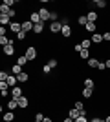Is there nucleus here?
<instances>
[{
    "label": "nucleus",
    "mask_w": 110,
    "mask_h": 122,
    "mask_svg": "<svg viewBox=\"0 0 110 122\" xmlns=\"http://www.w3.org/2000/svg\"><path fill=\"white\" fill-rule=\"evenodd\" d=\"M73 49H75V53H81V51H83V46H81V42L73 44Z\"/></svg>",
    "instance_id": "obj_37"
},
{
    "label": "nucleus",
    "mask_w": 110,
    "mask_h": 122,
    "mask_svg": "<svg viewBox=\"0 0 110 122\" xmlns=\"http://www.w3.org/2000/svg\"><path fill=\"white\" fill-rule=\"evenodd\" d=\"M59 22H61V24H63V25H70V22H72V20H70L68 16H63V18H61V20H59Z\"/></svg>",
    "instance_id": "obj_35"
},
{
    "label": "nucleus",
    "mask_w": 110,
    "mask_h": 122,
    "mask_svg": "<svg viewBox=\"0 0 110 122\" xmlns=\"http://www.w3.org/2000/svg\"><path fill=\"white\" fill-rule=\"evenodd\" d=\"M66 117L73 118V120H77V118L81 117V111H79V109H75V107H70V109H68V115H66Z\"/></svg>",
    "instance_id": "obj_15"
},
{
    "label": "nucleus",
    "mask_w": 110,
    "mask_h": 122,
    "mask_svg": "<svg viewBox=\"0 0 110 122\" xmlns=\"http://www.w3.org/2000/svg\"><path fill=\"white\" fill-rule=\"evenodd\" d=\"M44 27H46V22H39V24L33 25V33H35V35H42V33H44Z\"/></svg>",
    "instance_id": "obj_8"
},
{
    "label": "nucleus",
    "mask_w": 110,
    "mask_h": 122,
    "mask_svg": "<svg viewBox=\"0 0 110 122\" xmlns=\"http://www.w3.org/2000/svg\"><path fill=\"white\" fill-rule=\"evenodd\" d=\"M53 69L50 66H48V64H44V66H42V73H44V75H50V73H52Z\"/></svg>",
    "instance_id": "obj_34"
},
{
    "label": "nucleus",
    "mask_w": 110,
    "mask_h": 122,
    "mask_svg": "<svg viewBox=\"0 0 110 122\" xmlns=\"http://www.w3.org/2000/svg\"><path fill=\"white\" fill-rule=\"evenodd\" d=\"M26 36H28L26 31H20V33H17V35H15V38H17L18 42H22V40H26Z\"/></svg>",
    "instance_id": "obj_32"
},
{
    "label": "nucleus",
    "mask_w": 110,
    "mask_h": 122,
    "mask_svg": "<svg viewBox=\"0 0 110 122\" xmlns=\"http://www.w3.org/2000/svg\"><path fill=\"white\" fill-rule=\"evenodd\" d=\"M61 31H63V24H61V22H50V33L57 35Z\"/></svg>",
    "instance_id": "obj_4"
},
{
    "label": "nucleus",
    "mask_w": 110,
    "mask_h": 122,
    "mask_svg": "<svg viewBox=\"0 0 110 122\" xmlns=\"http://www.w3.org/2000/svg\"><path fill=\"white\" fill-rule=\"evenodd\" d=\"M11 16H7V15H0V25H2V27H6V25H7V27H9L11 25Z\"/></svg>",
    "instance_id": "obj_16"
},
{
    "label": "nucleus",
    "mask_w": 110,
    "mask_h": 122,
    "mask_svg": "<svg viewBox=\"0 0 110 122\" xmlns=\"http://www.w3.org/2000/svg\"><path fill=\"white\" fill-rule=\"evenodd\" d=\"M15 120V113L13 111H6L4 113V122H13Z\"/></svg>",
    "instance_id": "obj_26"
},
{
    "label": "nucleus",
    "mask_w": 110,
    "mask_h": 122,
    "mask_svg": "<svg viewBox=\"0 0 110 122\" xmlns=\"http://www.w3.org/2000/svg\"><path fill=\"white\" fill-rule=\"evenodd\" d=\"M24 55H26V58L29 60V64H33V62L37 60V56H39V51H37L35 46H28L26 49H24Z\"/></svg>",
    "instance_id": "obj_1"
},
{
    "label": "nucleus",
    "mask_w": 110,
    "mask_h": 122,
    "mask_svg": "<svg viewBox=\"0 0 110 122\" xmlns=\"http://www.w3.org/2000/svg\"><path fill=\"white\" fill-rule=\"evenodd\" d=\"M46 64H48L50 67H52V69H57V67H59V60H57V58H50V60H48Z\"/></svg>",
    "instance_id": "obj_29"
},
{
    "label": "nucleus",
    "mask_w": 110,
    "mask_h": 122,
    "mask_svg": "<svg viewBox=\"0 0 110 122\" xmlns=\"http://www.w3.org/2000/svg\"><path fill=\"white\" fill-rule=\"evenodd\" d=\"M20 73H24V67H22L20 64H17V62H15V64H11V75H17V76H18Z\"/></svg>",
    "instance_id": "obj_10"
},
{
    "label": "nucleus",
    "mask_w": 110,
    "mask_h": 122,
    "mask_svg": "<svg viewBox=\"0 0 110 122\" xmlns=\"http://www.w3.org/2000/svg\"><path fill=\"white\" fill-rule=\"evenodd\" d=\"M2 53H4V56H13L15 55V44H7V46L2 47Z\"/></svg>",
    "instance_id": "obj_5"
},
{
    "label": "nucleus",
    "mask_w": 110,
    "mask_h": 122,
    "mask_svg": "<svg viewBox=\"0 0 110 122\" xmlns=\"http://www.w3.org/2000/svg\"><path fill=\"white\" fill-rule=\"evenodd\" d=\"M75 122H90V120H88V117H79Z\"/></svg>",
    "instance_id": "obj_44"
},
{
    "label": "nucleus",
    "mask_w": 110,
    "mask_h": 122,
    "mask_svg": "<svg viewBox=\"0 0 110 122\" xmlns=\"http://www.w3.org/2000/svg\"><path fill=\"white\" fill-rule=\"evenodd\" d=\"M84 31H86V33H92V35L97 33V22H88V24L84 25Z\"/></svg>",
    "instance_id": "obj_7"
},
{
    "label": "nucleus",
    "mask_w": 110,
    "mask_h": 122,
    "mask_svg": "<svg viewBox=\"0 0 110 122\" xmlns=\"http://www.w3.org/2000/svg\"><path fill=\"white\" fill-rule=\"evenodd\" d=\"M20 97H24V89H22L20 86L11 87V98H13V100H18Z\"/></svg>",
    "instance_id": "obj_2"
},
{
    "label": "nucleus",
    "mask_w": 110,
    "mask_h": 122,
    "mask_svg": "<svg viewBox=\"0 0 110 122\" xmlns=\"http://www.w3.org/2000/svg\"><path fill=\"white\" fill-rule=\"evenodd\" d=\"M103 42H110V31H105V33H103Z\"/></svg>",
    "instance_id": "obj_38"
},
{
    "label": "nucleus",
    "mask_w": 110,
    "mask_h": 122,
    "mask_svg": "<svg viewBox=\"0 0 110 122\" xmlns=\"http://www.w3.org/2000/svg\"><path fill=\"white\" fill-rule=\"evenodd\" d=\"M7 16H11V20H15V18H17V11H15V9H9Z\"/></svg>",
    "instance_id": "obj_40"
},
{
    "label": "nucleus",
    "mask_w": 110,
    "mask_h": 122,
    "mask_svg": "<svg viewBox=\"0 0 110 122\" xmlns=\"http://www.w3.org/2000/svg\"><path fill=\"white\" fill-rule=\"evenodd\" d=\"M6 106H7V109H9V111H15V109H20V107H18V100H13V98H9Z\"/></svg>",
    "instance_id": "obj_18"
},
{
    "label": "nucleus",
    "mask_w": 110,
    "mask_h": 122,
    "mask_svg": "<svg viewBox=\"0 0 110 122\" xmlns=\"http://www.w3.org/2000/svg\"><path fill=\"white\" fill-rule=\"evenodd\" d=\"M42 122H53V118L52 117H44V120H42Z\"/></svg>",
    "instance_id": "obj_47"
},
{
    "label": "nucleus",
    "mask_w": 110,
    "mask_h": 122,
    "mask_svg": "<svg viewBox=\"0 0 110 122\" xmlns=\"http://www.w3.org/2000/svg\"><path fill=\"white\" fill-rule=\"evenodd\" d=\"M44 117H46V115H42V113H37V115H35V120L42 122V120H44Z\"/></svg>",
    "instance_id": "obj_41"
},
{
    "label": "nucleus",
    "mask_w": 110,
    "mask_h": 122,
    "mask_svg": "<svg viewBox=\"0 0 110 122\" xmlns=\"http://www.w3.org/2000/svg\"><path fill=\"white\" fill-rule=\"evenodd\" d=\"M33 122H39V120H33Z\"/></svg>",
    "instance_id": "obj_49"
},
{
    "label": "nucleus",
    "mask_w": 110,
    "mask_h": 122,
    "mask_svg": "<svg viewBox=\"0 0 110 122\" xmlns=\"http://www.w3.org/2000/svg\"><path fill=\"white\" fill-rule=\"evenodd\" d=\"M73 107H75V109H79V111H81V109H86V107H84V104L81 100H75V104H73Z\"/></svg>",
    "instance_id": "obj_33"
},
{
    "label": "nucleus",
    "mask_w": 110,
    "mask_h": 122,
    "mask_svg": "<svg viewBox=\"0 0 110 122\" xmlns=\"http://www.w3.org/2000/svg\"><path fill=\"white\" fill-rule=\"evenodd\" d=\"M90 122H105V118H101V117H92V120Z\"/></svg>",
    "instance_id": "obj_42"
},
{
    "label": "nucleus",
    "mask_w": 110,
    "mask_h": 122,
    "mask_svg": "<svg viewBox=\"0 0 110 122\" xmlns=\"http://www.w3.org/2000/svg\"><path fill=\"white\" fill-rule=\"evenodd\" d=\"M84 87H88V89H95V80H94V76H86L83 80Z\"/></svg>",
    "instance_id": "obj_13"
},
{
    "label": "nucleus",
    "mask_w": 110,
    "mask_h": 122,
    "mask_svg": "<svg viewBox=\"0 0 110 122\" xmlns=\"http://www.w3.org/2000/svg\"><path fill=\"white\" fill-rule=\"evenodd\" d=\"M7 86H9V87L18 86V78H17V75H9V78H7Z\"/></svg>",
    "instance_id": "obj_22"
},
{
    "label": "nucleus",
    "mask_w": 110,
    "mask_h": 122,
    "mask_svg": "<svg viewBox=\"0 0 110 122\" xmlns=\"http://www.w3.org/2000/svg\"><path fill=\"white\" fill-rule=\"evenodd\" d=\"M39 15H41V20H42V22H48V20H50V15H52V13H50L46 7H41V9H39Z\"/></svg>",
    "instance_id": "obj_12"
},
{
    "label": "nucleus",
    "mask_w": 110,
    "mask_h": 122,
    "mask_svg": "<svg viewBox=\"0 0 110 122\" xmlns=\"http://www.w3.org/2000/svg\"><path fill=\"white\" fill-rule=\"evenodd\" d=\"M105 64H106V69H110V58H108V56L105 58Z\"/></svg>",
    "instance_id": "obj_45"
},
{
    "label": "nucleus",
    "mask_w": 110,
    "mask_h": 122,
    "mask_svg": "<svg viewBox=\"0 0 110 122\" xmlns=\"http://www.w3.org/2000/svg\"><path fill=\"white\" fill-rule=\"evenodd\" d=\"M22 31H26V33L33 31V24L29 20H22Z\"/></svg>",
    "instance_id": "obj_23"
},
{
    "label": "nucleus",
    "mask_w": 110,
    "mask_h": 122,
    "mask_svg": "<svg viewBox=\"0 0 110 122\" xmlns=\"http://www.w3.org/2000/svg\"><path fill=\"white\" fill-rule=\"evenodd\" d=\"M28 20L31 22L33 25H35V24H39V22H42V20H41V15H39V11H31V13H29V18H28Z\"/></svg>",
    "instance_id": "obj_6"
},
{
    "label": "nucleus",
    "mask_w": 110,
    "mask_h": 122,
    "mask_svg": "<svg viewBox=\"0 0 110 122\" xmlns=\"http://www.w3.org/2000/svg\"><path fill=\"white\" fill-rule=\"evenodd\" d=\"M6 33H7V29H6V27H2V25H0V36H7V35H6Z\"/></svg>",
    "instance_id": "obj_43"
},
{
    "label": "nucleus",
    "mask_w": 110,
    "mask_h": 122,
    "mask_svg": "<svg viewBox=\"0 0 110 122\" xmlns=\"http://www.w3.org/2000/svg\"><path fill=\"white\" fill-rule=\"evenodd\" d=\"M17 78H18V84H26V82H29V73L24 71V73H20V75L17 76Z\"/></svg>",
    "instance_id": "obj_21"
},
{
    "label": "nucleus",
    "mask_w": 110,
    "mask_h": 122,
    "mask_svg": "<svg viewBox=\"0 0 110 122\" xmlns=\"http://www.w3.org/2000/svg\"><path fill=\"white\" fill-rule=\"evenodd\" d=\"M92 4H94L97 9H106V7H108L106 0H92Z\"/></svg>",
    "instance_id": "obj_19"
},
{
    "label": "nucleus",
    "mask_w": 110,
    "mask_h": 122,
    "mask_svg": "<svg viewBox=\"0 0 110 122\" xmlns=\"http://www.w3.org/2000/svg\"><path fill=\"white\" fill-rule=\"evenodd\" d=\"M97 69H99V71H105V69H106V64H105V60H101V62H99Z\"/></svg>",
    "instance_id": "obj_39"
},
{
    "label": "nucleus",
    "mask_w": 110,
    "mask_h": 122,
    "mask_svg": "<svg viewBox=\"0 0 110 122\" xmlns=\"http://www.w3.org/2000/svg\"><path fill=\"white\" fill-rule=\"evenodd\" d=\"M9 31L13 33V35H17V33H20L22 31V20H13L9 25Z\"/></svg>",
    "instance_id": "obj_3"
},
{
    "label": "nucleus",
    "mask_w": 110,
    "mask_h": 122,
    "mask_svg": "<svg viewBox=\"0 0 110 122\" xmlns=\"http://www.w3.org/2000/svg\"><path fill=\"white\" fill-rule=\"evenodd\" d=\"M77 24H79V25H83V27L88 24V18H86V15H79V16H77Z\"/></svg>",
    "instance_id": "obj_28"
},
{
    "label": "nucleus",
    "mask_w": 110,
    "mask_h": 122,
    "mask_svg": "<svg viewBox=\"0 0 110 122\" xmlns=\"http://www.w3.org/2000/svg\"><path fill=\"white\" fill-rule=\"evenodd\" d=\"M81 95H83L84 98H92V97H94V89H88V87H83V89H81Z\"/></svg>",
    "instance_id": "obj_24"
},
{
    "label": "nucleus",
    "mask_w": 110,
    "mask_h": 122,
    "mask_svg": "<svg viewBox=\"0 0 110 122\" xmlns=\"http://www.w3.org/2000/svg\"><path fill=\"white\" fill-rule=\"evenodd\" d=\"M63 122H75V120H73V118H70V117H64Z\"/></svg>",
    "instance_id": "obj_46"
},
{
    "label": "nucleus",
    "mask_w": 110,
    "mask_h": 122,
    "mask_svg": "<svg viewBox=\"0 0 110 122\" xmlns=\"http://www.w3.org/2000/svg\"><path fill=\"white\" fill-rule=\"evenodd\" d=\"M17 64H20V66L24 67V66H28V64H29V60L26 58V55H20L18 58H17Z\"/></svg>",
    "instance_id": "obj_27"
},
{
    "label": "nucleus",
    "mask_w": 110,
    "mask_h": 122,
    "mask_svg": "<svg viewBox=\"0 0 110 122\" xmlns=\"http://www.w3.org/2000/svg\"><path fill=\"white\" fill-rule=\"evenodd\" d=\"M90 40H92V44H95V46H101V44H103V33H94Z\"/></svg>",
    "instance_id": "obj_9"
},
{
    "label": "nucleus",
    "mask_w": 110,
    "mask_h": 122,
    "mask_svg": "<svg viewBox=\"0 0 110 122\" xmlns=\"http://www.w3.org/2000/svg\"><path fill=\"white\" fill-rule=\"evenodd\" d=\"M99 58H97V56H90V60L86 62V64H88V67H92V69H97V66H99Z\"/></svg>",
    "instance_id": "obj_17"
},
{
    "label": "nucleus",
    "mask_w": 110,
    "mask_h": 122,
    "mask_svg": "<svg viewBox=\"0 0 110 122\" xmlns=\"http://www.w3.org/2000/svg\"><path fill=\"white\" fill-rule=\"evenodd\" d=\"M81 46H83V49H90V47H92V40H90V38H83V40H81Z\"/></svg>",
    "instance_id": "obj_30"
},
{
    "label": "nucleus",
    "mask_w": 110,
    "mask_h": 122,
    "mask_svg": "<svg viewBox=\"0 0 110 122\" xmlns=\"http://www.w3.org/2000/svg\"><path fill=\"white\" fill-rule=\"evenodd\" d=\"M79 58H81V60H86V62H88V60H90V49H83L81 53H79Z\"/></svg>",
    "instance_id": "obj_25"
},
{
    "label": "nucleus",
    "mask_w": 110,
    "mask_h": 122,
    "mask_svg": "<svg viewBox=\"0 0 110 122\" xmlns=\"http://www.w3.org/2000/svg\"><path fill=\"white\" fill-rule=\"evenodd\" d=\"M86 18H88V22H97L99 20V13L94 9H90L88 13H86Z\"/></svg>",
    "instance_id": "obj_11"
},
{
    "label": "nucleus",
    "mask_w": 110,
    "mask_h": 122,
    "mask_svg": "<svg viewBox=\"0 0 110 122\" xmlns=\"http://www.w3.org/2000/svg\"><path fill=\"white\" fill-rule=\"evenodd\" d=\"M9 75H11V73H7L6 69H2V71H0V82H7Z\"/></svg>",
    "instance_id": "obj_31"
},
{
    "label": "nucleus",
    "mask_w": 110,
    "mask_h": 122,
    "mask_svg": "<svg viewBox=\"0 0 110 122\" xmlns=\"http://www.w3.org/2000/svg\"><path fill=\"white\" fill-rule=\"evenodd\" d=\"M18 107H20V109H28V107H29V98H28L26 95L18 98Z\"/></svg>",
    "instance_id": "obj_14"
},
{
    "label": "nucleus",
    "mask_w": 110,
    "mask_h": 122,
    "mask_svg": "<svg viewBox=\"0 0 110 122\" xmlns=\"http://www.w3.org/2000/svg\"><path fill=\"white\" fill-rule=\"evenodd\" d=\"M105 122H110V115H108V117H106V118H105Z\"/></svg>",
    "instance_id": "obj_48"
},
{
    "label": "nucleus",
    "mask_w": 110,
    "mask_h": 122,
    "mask_svg": "<svg viewBox=\"0 0 110 122\" xmlns=\"http://www.w3.org/2000/svg\"><path fill=\"white\" fill-rule=\"evenodd\" d=\"M61 35H63V38H70V36H72V25H63Z\"/></svg>",
    "instance_id": "obj_20"
},
{
    "label": "nucleus",
    "mask_w": 110,
    "mask_h": 122,
    "mask_svg": "<svg viewBox=\"0 0 110 122\" xmlns=\"http://www.w3.org/2000/svg\"><path fill=\"white\" fill-rule=\"evenodd\" d=\"M4 4L7 5V7H11V9H13V5L17 4V0H4Z\"/></svg>",
    "instance_id": "obj_36"
}]
</instances>
